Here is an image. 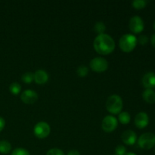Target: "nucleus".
I'll return each mask as SVG.
<instances>
[{"instance_id": "nucleus-28", "label": "nucleus", "mask_w": 155, "mask_h": 155, "mask_svg": "<svg viewBox=\"0 0 155 155\" xmlns=\"http://www.w3.org/2000/svg\"><path fill=\"white\" fill-rule=\"evenodd\" d=\"M151 45H153V47H154V48H155V33H154V34H153L152 36H151Z\"/></svg>"}, {"instance_id": "nucleus-19", "label": "nucleus", "mask_w": 155, "mask_h": 155, "mask_svg": "<svg viewBox=\"0 0 155 155\" xmlns=\"http://www.w3.org/2000/svg\"><path fill=\"white\" fill-rule=\"evenodd\" d=\"M94 30H95V32H96L98 35L103 34L104 32L105 31L106 27L103 22H97L96 24H95Z\"/></svg>"}, {"instance_id": "nucleus-8", "label": "nucleus", "mask_w": 155, "mask_h": 155, "mask_svg": "<svg viewBox=\"0 0 155 155\" xmlns=\"http://www.w3.org/2000/svg\"><path fill=\"white\" fill-rule=\"evenodd\" d=\"M129 27H130V30L133 33H140L141 32L143 31L145 25H144V22L142 18L136 15L130 19Z\"/></svg>"}, {"instance_id": "nucleus-21", "label": "nucleus", "mask_w": 155, "mask_h": 155, "mask_svg": "<svg viewBox=\"0 0 155 155\" xmlns=\"http://www.w3.org/2000/svg\"><path fill=\"white\" fill-rule=\"evenodd\" d=\"M88 72H89V68L86 66H85V65H81L77 70V74L80 77H86L88 74Z\"/></svg>"}, {"instance_id": "nucleus-6", "label": "nucleus", "mask_w": 155, "mask_h": 155, "mask_svg": "<svg viewBox=\"0 0 155 155\" xmlns=\"http://www.w3.org/2000/svg\"><path fill=\"white\" fill-rule=\"evenodd\" d=\"M50 132H51L50 126L47 123L43 122V121H41V122L36 124L33 129V133H34L35 136L41 139L48 137V135L50 134Z\"/></svg>"}, {"instance_id": "nucleus-10", "label": "nucleus", "mask_w": 155, "mask_h": 155, "mask_svg": "<svg viewBox=\"0 0 155 155\" xmlns=\"http://www.w3.org/2000/svg\"><path fill=\"white\" fill-rule=\"evenodd\" d=\"M149 117L145 112H139L135 117V125L139 129H144L148 125Z\"/></svg>"}, {"instance_id": "nucleus-31", "label": "nucleus", "mask_w": 155, "mask_h": 155, "mask_svg": "<svg viewBox=\"0 0 155 155\" xmlns=\"http://www.w3.org/2000/svg\"><path fill=\"white\" fill-rule=\"evenodd\" d=\"M114 155H115V154H114Z\"/></svg>"}, {"instance_id": "nucleus-17", "label": "nucleus", "mask_w": 155, "mask_h": 155, "mask_svg": "<svg viewBox=\"0 0 155 155\" xmlns=\"http://www.w3.org/2000/svg\"><path fill=\"white\" fill-rule=\"evenodd\" d=\"M9 90L13 95H18L21 91V86L18 83H13L9 86Z\"/></svg>"}, {"instance_id": "nucleus-4", "label": "nucleus", "mask_w": 155, "mask_h": 155, "mask_svg": "<svg viewBox=\"0 0 155 155\" xmlns=\"http://www.w3.org/2000/svg\"><path fill=\"white\" fill-rule=\"evenodd\" d=\"M138 145L142 149H151L155 146V135L151 133H145L138 139Z\"/></svg>"}, {"instance_id": "nucleus-2", "label": "nucleus", "mask_w": 155, "mask_h": 155, "mask_svg": "<svg viewBox=\"0 0 155 155\" xmlns=\"http://www.w3.org/2000/svg\"><path fill=\"white\" fill-rule=\"evenodd\" d=\"M137 38L133 34L127 33L121 36L119 41V46L124 52H131L137 45Z\"/></svg>"}, {"instance_id": "nucleus-20", "label": "nucleus", "mask_w": 155, "mask_h": 155, "mask_svg": "<svg viewBox=\"0 0 155 155\" xmlns=\"http://www.w3.org/2000/svg\"><path fill=\"white\" fill-rule=\"evenodd\" d=\"M132 5H133V7L134 8L139 10V9H142L145 8L147 5V2L145 1V0H135V1L133 2Z\"/></svg>"}, {"instance_id": "nucleus-24", "label": "nucleus", "mask_w": 155, "mask_h": 155, "mask_svg": "<svg viewBox=\"0 0 155 155\" xmlns=\"http://www.w3.org/2000/svg\"><path fill=\"white\" fill-rule=\"evenodd\" d=\"M46 155H64V153L59 148H51V149L48 150V152L46 153Z\"/></svg>"}, {"instance_id": "nucleus-18", "label": "nucleus", "mask_w": 155, "mask_h": 155, "mask_svg": "<svg viewBox=\"0 0 155 155\" xmlns=\"http://www.w3.org/2000/svg\"><path fill=\"white\" fill-rule=\"evenodd\" d=\"M21 80L25 83H31L34 80V75L32 72H27L23 74Z\"/></svg>"}, {"instance_id": "nucleus-3", "label": "nucleus", "mask_w": 155, "mask_h": 155, "mask_svg": "<svg viewBox=\"0 0 155 155\" xmlns=\"http://www.w3.org/2000/svg\"><path fill=\"white\" fill-rule=\"evenodd\" d=\"M106 108L112 114H119L123 109V100L118 95H111L106 102Z\"/></svg>"}, {"instance_id": "nucleus-14", "label": "nucleus", "mask_w": 155, "mask_h": 155, "mask_svg": "<svg viewBox=\"0 0 155 155\" xmlns=\"http://www.w3.org/2000/svg\"><path fill=\"white\" fill-rule=\"evenodd\" d=\"M142 98L148 104L155 103V92L153 89H145L142 93Z\"/></svg>"}, {"instance_id": "nucleus-9", "label": "nucleus", "mask_w": 155, "mask_h": 155, "mask_svg": "<svg viewBox=\"0 0 155 155\" xmlns=\"http://www.w3.org/2000/svg\"><path fill=\"white\" fill-rule=\"evenodd\" d=\"M21 99L24 104H34L38 99V94L32 89H27L24 91L21 95Z\"/></svg>"}, {"instance_id": "nucleus-23", "label": "nucleus", "mask_w": 155, "mask_h": 155, "mask_svg": "<svg viewBox=\"0 0 155 155\" xmlns=\"http://www.w3.org/2000/svg\"><path fill=\"white\" fill-rule=\"evenodd\" d=\"M115 155H125L127 154V148L124 145H118L115 149Z\"/></svg>"}, {"instance_id": "nucleus-16", "label": "nucleus", "mask_w": 155, "mask_h": 155, "mask_svg": "<svg viewBox=\"0 0 155 155\" xmlns=\"http://www.w3.org/2000/svg\"><path fill=\"white\" fill-rule=\"evenodd\" d=\"M118 120H119L120 123L124 125L126 124H128L130 122V120H131V117L130 114L127 111L120 112L118 115Z\"/></svg>"}, {"instance_id": "nucleus-25", "label": "nucleus", "mask_w": 155, "mask_h": 155, "mask_svg": "<svg viewBox=\"0 0 155 155\" xmlns=\"http://www.w3.org/2000/svg\"><path fill=\"white\" fill-rule=\"evenodd\" d=\"M137 42H139L142 45H146L148 42V36H145V35H142V36H139V39H137Z\"/></svg>"}, {"instance_id": "nucleus-27", "label": "nucleus", "mask_w": 155, "mask_h": 155, "mask_svg": "<svg viewBox=\"0 0 155 155\" xmlns=\"http://www.w3.org/2000/svg\"><path fill=\"white\" fill-rule=\"evenodd\" d=\"M67 155H80V154L77 150H71Z\"/></svg>"}, {"instance_id": "nucleus-5", "label": "nucleus", "mask_w": 155, "mask_h": 155, "mask_svg": "<svg viewBox=\"0 0 155 155\" xmlns=\"http://www.w3.org/2000/svg\"><path fill=\"white\" fill-rule=\"evenodd\" d=\"M90 68L96 73H102L108 68V62L102 57H96L92 59L89 63Z\"/></svg>"}, {"instance_id": "nucleus-26", "label": "nucleus", "mask_w": 155, "mask_h": 155, "mask_svg": "<svg viewBox=\"0 0 155 155\" xmlns=\"http://www.w3.org/2000/svg\"><path fill=\"white\" fill-rule=\"evenodd\" d=\"M5 126V121L3 119L2 117H0V132L2 131V130L4 129Z\"/></svg>"}, {"instance_id": "nucleus-15", "label": "nucleus", "mask_w": 155, "mask_h": 155, "mask_svg": "<svg viewBox=\"0 0 155 155\" xmlns=\"http://www.w3.org/2000/svg\"><path fill=\"white\" fill-rule=\"evenodd\" d=\"M12 150V145L6 140L0 141V153L3 154H7Z\"/></svg>"}, {"instance_id": "nucleus-11", "label": "nucleus", "mask_w": 155, "mask_h": 155, "mask_svg": "<svg viewBox=\"0 0 155 155\" xmlns=\"http://www.w3.org/2000/svg\"><path fill=\"white\" fill-rule=\"evenodd\" d=\"M122 141L124 144L127 145H133L137 140V136L136 133L133 130H126L123 133L121 136Z\"/></svg>"}, {"instance_id": "nucleus-12", "label": "nucleus", "mask_w": 155, "mask_h": 155, "mask_svg": "<svg viewBox=\"0 0 155 155\" xmlns=\"http://www.w3.org/2000/svg\"><path fill=\"white\" fill-rule=\"evenodd\" d=\"M142 84L146 89H153L155 88V74L148 72L142 78Z\"/></svg>"}, {"instance_id": "nucleus-30", "label": "nucleus", "mask_w": 155, "mask_h": 155, "mask_svg": "<svg viewBox=\"0 0 155 155\" xmlns=\"http://www.w3.org/2000/svg\"><path fill=\"white\" fill-rule=\"evenodd\" d=\"M153 27H154V29L155 30V21L154 22V24H153Z\"/></svg>"}, {"instance_id": "nucleus-1", "label": "nucleus", "mask_w": 155, "mask_h": 155, "mask_svg": "<svg viewBox=\"0 0 155 155\" xmlns=\"http://www.w3.org/2000/svg\"><path fill=\"white\" fill-rule=\"evenodd\" d=\"M93 46L95 51L102 55H107L114 51L115 42L113 38L108 34L103 33L98 35L94 39Z\"/></svg>"}, {"instance_id": "nucleus-7", "label": "nucleus", "mask_w": 155, "mask_h": 155, "mask_svg": "<svg viewBox=\"0 0 155 155\" xmlns=\"http://www.w3.org/2000/svg\"><path fill=\"white\" fill-rule=\"evenodd\" d=\"M117 126V120L115 117L112 116V115L106 116L101 122V128L106 133H112L116 130Z\"/></svg>"}, {"instance_id": "nucleus-22", "label": "nucleus", "mask_w": 155, "mask_h": 155, "mask_svg": "<svg viewBox=\"0 0 155 155\" xmlns=\"http://www.w3.org/2000/svg\"><path fill=\"white\" fill-rule=\"evenodd\" d=\"M12 155H30L28 150L23 148H15L12 152Z\"/></svg>"}, {"instance_id": "nucleus-29", "label": "nucleus", "mask_w": 155, "mask_h": 155, "mask_svg": "<svg viewBox=\"0 0 155 155\" xmlns=\"http://www.w3.org/2000/svg\"><path fill=\"white\" fill-rule=\"evenodd\" d=\"M125 155H136V154L133 152H128V153H127Z\"/></svg>"}, {"instance_id": "nucleus-13", "label": "nucleus", "mask_w": 155, "mask_h": 155, "mask_svg": "<svg viewBox=\"0 0 155 155\" xmlns=\"http://www.w3.org/2000/svg\"><path fill=\"white\" fill-rule=\"evenodd\" d=\"M34 81L39 85H43L46 83L48 80V74L44 70H38L33 74Z\"/></svg>"}]
</instances>
